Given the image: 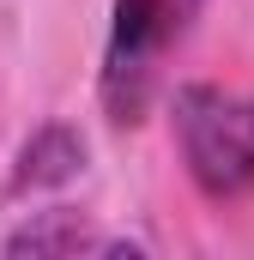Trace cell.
<instances>
[{"mask_svg": "<svg viewBox=\"0 0 254 260\" xmlns=\"http://www.w3.org/2000/svg\"><path fill=\"white\" fill-rule=\"evenodd\" d=\"M170 133L182 151L194 194L212 206H236L254 194V97L224 85H182L170 97Z\"/></svg>", "mask_w": 254, "mask_h": 260, "instance_id": "cell-2", "label": "cell"}, {"mask_svg": "<svg viewBox=\"0 0 254 260\" xmlns=\"http://www.w3.org/2000/svg\"><path fill=\"white\" fill-rule=\"evenodd\" d=\"M79 170H85V133L67 127V121H43V127L18 145L12 176H6V194H12V200L55 194V188H67V182L79 176Z\"/></svg>", "mask_w": 254, "mask_h": 260, "instance_id": "cell-3", "label": "cell"}, {"mask_svg": "<svg viewBox=\"0 0 254 260\" xmlns=\"http://www.w3.org/2000/svg\"><path fill=\"white\" fill-rule=\"evenodd\" d=\"M206 0H109L103 67H97V103L115 127H139L164 91V73L188 43Z\"/></svg>", "mask_w": 254, "mask_h": 260, "instance_id": "cell-1", "label": "cell"}, {"mask_svg": "<svg viewBox=\"0 0 254 260\" xmlns=\"http://www.w3.org/2000/svg\"><path fill=\"white\" fill-rule=\"evenodd\" d=\"M121 248H133V242L103 236L91 218H79V212H67V206L30 212V218L6 236V254H121Z\"/></svg>", "mask_w": 254, "mask_h": 260, "instance_id": "cell-4", "label": "cell"}]
</instances>
